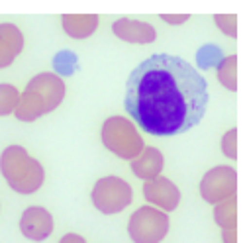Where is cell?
<instances>
[{
    "label": "cell",
    "instance_id": "1",
    "mask_svg": "<svg viewBox=\"0 0 249 243\" xmlns=\"http://www.w3.org/2000/svg\"><path fill=\"white\" fill-rule=\"evenodd\" d=\"M206 106V79L180 57L151 55L128 79L126 110L145 134L169 138L189 132L202 120Z\"/></svg>",
    "mask_w": 249,
    "mask_h": 243
},
{
    "label": "cell",
    "instance_id": "2",
    "mask_svg": "<svg viewBox=\"0 0 249 243\" xmlns=\"http://www.w3.org/2000/svg\"><path fill=\"white\" fill-rule=\"evenodd\" d=\"M67 87L57 73H39L26 85L20 92V102L14 110V116L20 122H36L45 114H51L65 100Z\"/></svg>",
    "mask_w": 249,
    "mask_h": 243
},
{
    "label": "cell",
    "instance_id": "3",
    "mask_svg": "<svg viewBox=\"0 0 249 243\" xmlns=\"http://www.w3.org/2000/svg\"><path fill=\"white\" fill-rule=\"evenodd\" d=\"M0 173L18 194H34L45 182L43 165L22 145H8L0 155Z\"/></svg>",
    "mask_w": 249,
    "mask_h": 243
},
{
    "label": "cell",
    "instance_id": "4",
    "mask_svg": "<svg viewBox=\"0 0 249 243\" xmlns=\"http://www.w3.org/2000/svg\"><path fill=\"white\" fill-rule=\"evenodd\" d=\"M100 139L110 153L126 161L136 159L145 147L138 126L126 116H110L102 124Z\"/></svg>",
    "mask_w": 249,
    "mask_h": 243
},
{
    "label": "cell",
    "instance_id": "5",
    "mask_svg": "<svg viewBox=\"0 0 249 243\" xmlns=\"http://www.w3.org/2000/svg\"><path fill=\"white\" fill-rule=\"evenodd\" d=\"M90 200L94 208L106 216L120 214L132 204L134 189L122 176H116V174L102 176L94 182V187L90 191Z\"/></svg>",
    "mask_w": 249,
    "mask_h": 243
},
{
    "label": "cell",
    "instance_id": "6",
    "mask_svg": "<svg viewBox=\"0 0 249 243\" xmlns=\"http://www.w3.org/2000/svg\"><path fill=\"white\" fill-rule=\"evenodd\" d=\"M171 222L167 212L155 206L138 208L128 222V235L134 243H161L169 233Z\"/></svg>",
    "mask_w": 249,
    "mask_h": 243
},
{
    "label": "cell",
    "instance_id": "7",
    "mask_svg": "<svg viewBox=\"0 0 249 243\" xmlns=\"http://www.w3.org/2000/svg\"><path fill=\"white\" fill-rule=\"evenodd\" d=\"M200 196L206 204H220L237 192V171L230 165L210 169L200 180Z\"/></svg>",
    "mask_w": 249,
    "mask_h": 243
},
{
    "label": "cell",
    "instance_id": "8",
    "mask_svg": "<svg viewBox=\"0 0 249 243\" xmlns=\"http://www.w3.org/2000/svg\"><path fill=\"white\" fill-rule=\"evenodd\" d=\"M143 196L149 206H155L163 212H173L180 204V189L167 176H157L145 180Z\"/></svg>",
    "mask_w": 249,
    "mask_h": 243
},
{
    "label": "cell",
    "instance_id": "9",
    "mask_svg": "<svg viewBox=\"0 0 249 243\" xmlns=\"http://www.w3.org/2000/svg\"><path fill=\"white\" fill-rule=\"evenodd\" d=\"M53 227H55L53 216L43 206L26 208L20 218V231L30 241H45L53 233Z\"/></svg>",
    "mask_w": 249,
    "mask_h": 243
},
{
    "label": "cell",
    "instance_id": "10",
    "mask_svg": "<svg viewBox=\"0 0 249 243\" xmlns=\"http://www.w3.org/2000/svg\"><path fill=\"white\" fill-rule=\"evenodd\" d=\"M112 32L118 39L126 43H138V45H147L157 39V32L151 24L134 20V18H120L112 24Z\"/></svg>",
    "mask_w": 249,
    "mask_h": 243
},
{
    "label": "cell",
    "instance_id": "11",
    "mask_svg": "<svg viewBox=\"0 0 249 243\" xmlns=\"http://www.w3.org/2000/svg\"><path fill=\"white\" fill-rule=\"evenodd\" d=\"M24 51V34L16 24H0V69L10 67Z\"/></svg>",
    "mask_w": 249,
    "mask_h": 243
},
{
    "label": "cell",
    "instance_id": "12",
    "mask_svg": "<svg viewBox=\"0 0 249 243\" xmlns=\"http://www.w3.org/2000/svg\"><path fill=\"white\" fill-rule=\"evenodd\" d=\"M165 167V157L157 147H143V151L132 159V173L142 180H151L161 176Z\"/></svg>",
    "mask_w": 249,
    "mask_h": 243
},
{
    "label": "cell",
    "instance_id": "13",
    "mask_svg": "<svg viewBox=\"0 0 249 243\" xmlns=\"http://www.w3.org/2000/svg\"><path fill=\"white\" fill-rule=\"evenodd\" d=\"M98 16L94 14H67L61 18L65 34L73 39H87L90 37L98 28Z\"/></svg>",
    "mask_w": 249,
    "mask_h": 243
},
{
    "label": "cell",
    "instance_id": "14",
    "mask_svg": "<svg viewBox=\"0 0 249 243\" xmlns=\"http://www.w3.org/2000/svg\"><path fill=\"white\" fill-rule=\"evenodd\" d=\"M237 55H228V57H222L218 61V67H216V75H218V81L220 85L230 90V92H235L237 90Z\"/></svg>",
    "mask_w": 249,
    "mask_h": 243
},
{
    "label": "cell",
    "instance_id": "15",
    "mask_svg": "<svg viewBox=\"0 0 249 243\" xmlns=\"http://www.w3.org/2000/svg\"><path fill=\"white\" fill-rule=\"evenodd\" d=\"M214 222L224 229H237V198L231 196L214 206Z\"/></svg>",
    "mask_w": 249,
    "mask_h": 243
},
{
    "label": "cell",
    "instance_id": "16",
    "mask_svg": "<svg viewBox=\"0 0 249 243\" xmlns=\"http://www.w3.org/2000/svg\"><path fill=\"white\" fill-rule=\"evenodd\" d=\"M18 102H20V90L14 85L10 83L0 85V118L14 114Z\"/></svg>",
    "mask_w": 249,
    "mask_h": 243
},
{
    "label": "cell",
    "instance_id": "17",
    "mask_svg": "<svg viewBox=\"0 0 249 243\" xmlns=\"http://www.w3.org/2000/svg\"><path fill=\"white\" fill-rule=\"evenodd\" d=\"M214 24L228 37H237L239 35V32H237V16H233V14H218V16H214Z\"/></svg>",
    "mask_w": 249,
    "mask_h": 243
},
{
    "label": "cell",
    "instance_id": "18",
    "mask_svg": "<svg viewBox=\"0 0 249 243\" xmlns=\"http://www.w3.org/2000/svg\"><path fill=\"white\" fill-rule=\"evenodd\" d=\"M222 153L228 159H237V130L231 128L222 136Z\"/></svg>",
    "mask_w": 249,
    "mask_h": 243
},
{
    "label": "cell",
    "instance_id": "19",
    "mask_svg": "<svg viewBox=\"0 0 249 243\" xmlns=\"http://www.w3.org/2000/svg\"><path fill=\"white\" fill-rule=\"evenodd\" d=\"M189 18H191V16H186V14H180V16L163 14V16H161V20H163L165 24H171V26H180V24H184V22H189Z\"/></svg>",
    "mask_w": 249,
    "mask_h": 243
},
{
    "label": "cell",
    "instance_id": "20",
    "mask_svg": "<svg viewBox=\"0 0 249 243\" xmlns=\"http://www.w3.org/2000/svg\"><path fill=\"white\" fill-rule=\"evenodd\" d=\"M59 243H87V239L79 233H67V235H63L59 239Z\"/></svg>",
    "mask_w": 249,
    "mask_h": 243
},
{
    "label": "cell",
    "instance_id": "21",
    "mask_svg": "<svg viewBox=\"0 0 249 243\" xmlns=\"http://www.w3.org/2000/svg\"><path fill=\"white\" fill-rule=\"evenodd\" d=\"M222 243H237V229H224Z\"/></svg>",
    "mask_w": 249,
    "mask_h": 243
}]
</instances>
